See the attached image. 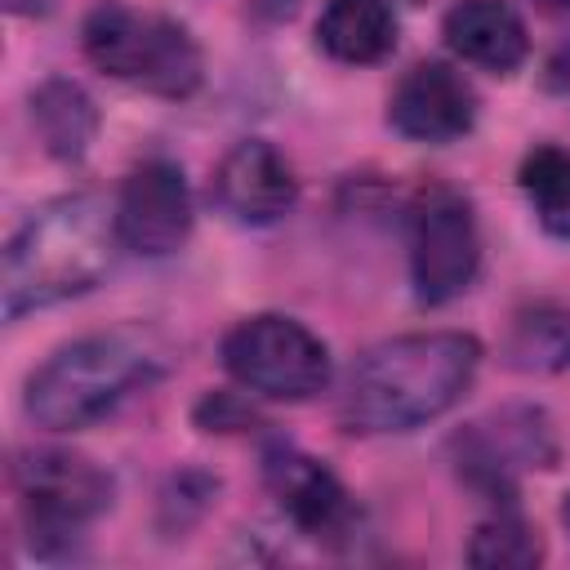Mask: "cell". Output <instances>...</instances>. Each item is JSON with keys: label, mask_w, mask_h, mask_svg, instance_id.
Here are the masks:
<instances>
[{"label": "cell", "mask_w": 570, "mask_h": 570, "mask_svg": "<svg viewBox=\"0 0 570 570\" xmlns=\"http://www.w3.org/2000/svg\"><path fill=\"white\" fill-rule=\"evenodd\" d=\"M481 365V343L459 330L401 334L370 347L343 387L338 419L347 432H410L463 401Z\"/></svg>", "instance_id": "cell-1"}, {"label": "cell", "mask_w": 570, "mask_h": 570, "mask_svg": "<svg viewBox=\"0 0 570 570\" xmlns=\"http://www.w3.org/2000/svg\"><path fill=\"white\" fill-rule=\"evenodd\" d=\"M120 249L116 205L89 191L49 200L13 232L4 249V321L94 289Z\"/></svg>", "instance_id": "cell-2"}, {"label": "cell", "mask_w": 570, "mask_h": 570, "mask_svg": "<svg viewBox=\"0 0 570 570\" xmlns=\"http://www.w3.org/2000/svg\"><path fill=\"white\" fill-rule=\"evenodd\" d=\"M174 343L156 325H116L58 347L27 379V414L49 432H80L107 419L134 392L160 383Z\"/></svg>", "instance_id": "cell-3"}, {"label": "cell", "mask_w": 570, "mask_h": 570, "mask_svg": "<svg viewBox=\"0 0 570 570\" xmlns=\"http://www.w3.org/2000/svg\"><path fill=\"white\" fill-rule=\"evenodd\" d=\"M80 45L98 71L147 94L187 98L200 85V49L191 31L165 13L134 9L125 0H102L85 13Z\"/></svg>", "instance_id": "cell-4"}, {"label": "cell", "mask_w": 570, "mask_h": 570, "mask_svg": "<svg viewBox=\"0 0 570 570\" xmlns=\"http://www.w3.org/2000/svg\"><path fill=\"white\" fill-rule=\"evenodd\" d=\"M13 490L36 557L71 548V539L111 508V476L71 450H27L13 459Z\"/></svg>", "instance_id": "cell-5"}, {"label": "cell", "mask_w": 570, "mask_h": 570, "mask_svg": "<svg viewBox=\"0 0 570 570\" xmlns=\"http://www.w3.org/2000/svg\"><path fill=\"white\" fill-rule=\"evenodd\" d=\"M223 370L254 396L307 401L330 383V347L294 316H245L223 334Z\"/></svg>", "instance_id": "cell-6"}, {"label": "cell", "mask_w": 570, "mask_h": 570, "mask_svg": "<svg viewBox=\"0 0 570 570\" xmlns=\"http://www.w3.org/2000/svg\"><path fill=\"white\" fill-rule=\"evenodd\" d=\"M459 476L481 494H512L521 472L557 463V432L539 405H503L485 419H472L454 441Z\"/></svg>", "instance_id": "cell-7"}, {"label": "cell", "mask_w": 570, "mask_h": 570, "mask_svg": "<svg viewBox=\"0 0 570 570\" xmlns=\"http://www.w3.org/2000/svg\"><path fill=\"white\" fill-rule=\"evenodd\" d=\"M476 272H481V232L472 205L454 191L423 196L410 227V281L419 303L441 307L468 294Z\"/></svg>", "instance_id": "cell-8"}, {"label": "cell", "mask_w": 570, "mask_h": 570, "mask_svg": "<svg viewBox=\"0 0 570 570\" xmlns=\"http://www.w3.org/2000/svg\"><path fill=\"white\" fill-rule=\"evenodd\" d=\"M120 245L142 258L174 254L191 232V191L174 160H142L116 196Z\"/></svg>", "instance_id": "cell-9"}, {"label": "cell", "mask_w": 570, "mask_h": 570, "mask_svg": "<svg viewBox=\"0 0 570 570\" xmlns=\"http://www.w3.org/2000/svg\"><path fill=\"white\" fill-rule=\"evenodd\" d=\"M387 125L410 142H454L476 125V89L450 62H419L396 80Z\"/></svg>", "instance_id": "cell-10"}, {"label": "cell", "mask_w": 570, "mask_h": 570, "mask_svg": "<svg viewBox=\"0 0 570 570\" xmlns=\"http://www.w3.org/2000/svg\"><path fill=\"white\" fill-rule=\"evenodd\" d=\"M214 196L236 223L267 227V223H281L298 205V178L272 142L245 138L218 160Z\"/></svg>", "instance_id": "cell-11"}, {"label": "cell", "mask_w": 570, "mask_h": 570, "mask_svg": "<svg viewBox=\"0 0 570 570\" xmlns=\"http://www.w3.org/2000/svg\"><path fill=\"white\" fill-rule=\"evenodd\" d=\"M263 476H267V490L276 494L281 512L312 539H325V543H338L347 530H352V494L343 490V481L312 454L303 450H272L267 463H263Z\"/></svg>", "instance_id": "cell-12"}, {"label": "cell", "mask_w": 570, "mask_h": 570, "mask_svg": "<svg viewBox=\"0 0 570 570\" xmlns=\"http://www.w3.org/2000/svg\"><path fill=\"white\" fill-rule=\"evenodd\" d=\"M445 45L485 71H517L530 53L521 13L508 0H454L441 18Z\"/></svg>", "instance_id": "cell-13"}, {"label": "cell", "mask_w": 570, "mask_h": 570, "mask_svg": "<svg viewBox=\"0 0 570 570\" xmlns=\"http://www.w3.org/2000/svg\"><path fill=\"white\" fill-rule=\"evenodd\" d=\"M316 45L347 67L383 62L396 49L392 0H325L316 18Z\"/></svg>", "instance_id": "cell-14"}, {"label": "cell", "mask_w": 570, "mask_h": 570, "mask_svg": "<svg viewBox=\"0 0 570 570\" xmlns=\"http://www.w3.org/2000/svg\"><path fill=\"white\" fill-rule=\"evenodd\" d=\"M31 125L49 156L80 160L98 134V107L76 80L53 76L31 94Z\"/></svg>", "instance_id": "cell-15"}, {"label": "cell", "mask_w": 570, "mask_h": 570, "mask_svg": "<svg viewBox=\"0 0 570 570\" xmlns=\"http://www.w3.org/2000/svg\"><path fill=\"white\" fill-rule=\"evenodd\" d=\"M503 365L521 374H561L570 370V307L534 303L512 316L503 334Z\"/></svg>", "instance_id": "cell-16"}, {"label": "cell", "mask_w": 570, "mask_h": 570, "mask_svg": "<svg viewBox=\"0 0 570 570\" xmlns=\"http://www.w3.org/2000/svg\"><path fill=\"white\" fill-rule=\"evenodd\" d=\"M521 191L539 218V227L557 240H570V151L534 147L521 160Z\"/></svg>", "instance_id": "cell-17"}, {"label": "cell", "mask_w": 570, "mask_h": 570, "mask_svg": "<svg viewBox=\"0 0 570 570\" xmlns=\"http://www.w3.org/2000/svg\"><path fill=\"white\" fill-rule=\"evenodd\" d=\"M468 561L485 566V570H530L543 561V539L517 512H499L476 525V534L468 543Z\"/></svg>", "instance_id": "cell-18"}, {"label": "cell", "mask_w": 570, "mask_h": 570, "mask_svg": "<svg viewBox=\"0 0 570 570\" xmlns=\"http://www.w3.org/2000/svg\"><path fill=\"white\" fill-rule=\"evenodd\" d=\"M196 419H200L205 428H218V432H227V428H245L254 414H249L245 405H236L227 392H214V396H209V401L196 410Z\"/></svg>", "instance_id": "cell-19"}, {"label": "cell", "mask_w": 570, "mask_h": 570, "mask_svg": "<svg viewBox=\"0 0 570 570\" xmlns=\"http://www.w3.org/2000/svg\"><path fill=\"white\" fill-rule=\"evenodd\" d=\"M4 4H9L13 13H45L53 0H4Z\"/></svg>", "instance_id": "cell-20"}, {"label": "cell", "mask_w": 570, "mask_h": 570, "mask_svg": "<svg viewBox=\"0 0 570 570\" xmlns=\"http://www.w3.org/2000/svg\"><path fill=\"white\" fill-rule=\"evenodd\" d=\"M534 9H543V13H561V9H570V0H530Z\"/></svg>", "instance_id": "cell-21"}, {"label": "cell", "mask_w": 570, "mask_h": 570, "mask_svg": "<svg viewBox=\"0 0 570 570\" xmlns=\"http://www.w3.org/2000/svg\"><path fill=\"white\" fill-rule=\"evenodd\" d=\"M561 521H566V530H570V494H566V503H561Z\"/></svg>", "instance_id": "cell-22"}]
</instances>
